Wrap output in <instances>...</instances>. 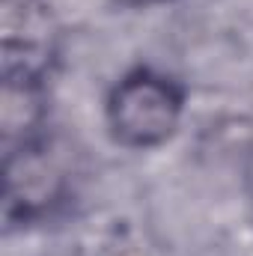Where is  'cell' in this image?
Masks as SVG:
<instances>
[{
	"mask_svg": "<svg viewBox=\"0 0 253 256\" xmlns=\"http://www.w3.org/2000/svg\"><path fill=\"white\" fill-rule=\"evenodd\" d=\"M182 116L185 86L152 66L128 68L104 98V126L114 143L134 152L164 146Z\"/></svg>",
	"mask_w": 253,
	"mask_h": 256,
	"instance_id": "1",
	"label": "cell"
},
{
	"mask_svg": "<svg viewBox=\"0 0 253 256\" xmlns=\"http://www.w3.org/2000/svg\"><path fill=\"white\" fill-rule=\"evenodd\" d=\"M68 176L42 137L9 146L3 158V202L9 224H30L63 202Z\"/></svg>",
	"mask_w": 253,
	"mask_h": 256,
	"instance_id": "2",
	"label": "cell"
},
{
	"mask_svg": "<svg viewBox=\"0 0 253 256\" xmlns=\"http://www.w3.org/2000/svg\"><path fill=\"white\" fill-rule=\"evenodd\" d=\"M45 104H48V98H45L42 74L27 63L6 66L3 104H0L6 149L39 137V128H42V120H45Z\"/></svg>",
	"mask_w": 253,
	"mask_h": 256,
	"instance_id": "3",
	"label": "cell"
},
{
	"mask_svg": "<svg viewBox=\"0 0 253 256\" xmlns=\"http://www.w3.org/2000/svg\"><path fill=\"white\" fill-rule=\"evenodd\" d=\"M120 6H131V9H140V6H158V3H167V0H114Z\"/></svg>",
	"mask_w": 253,
	"mask_h": 256,
	"instance_id": "4",
	"label": "cell"
}]
</instances>
